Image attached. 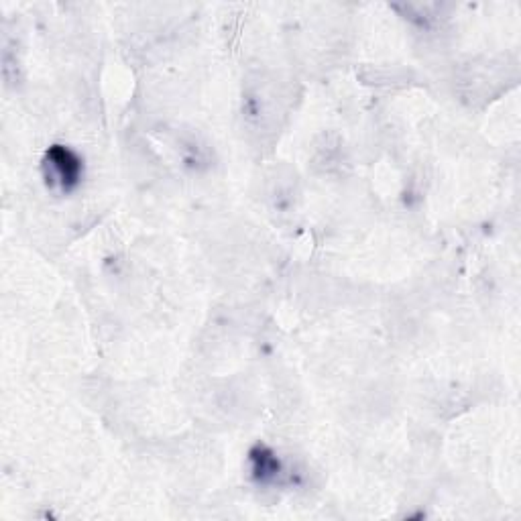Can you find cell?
I'll return each instance as SVG.
<instances>
[{
  "instance_id": "obj_1",
  "label": "cell",
  "mask_w": 521,
  "mask_h": 521,
  "mask_svg": "<svg viewBox=\"0 0 521 521\" xmlns=\"http://www.w3.org/2000/svg\"><path fill=\"white\" fill-rule=\"evenodd\" d=\"M45 178L51 186H57L62 192H74L84 176L82 157L64 145H53L45 153Z\"/></svg>"
},
{
  "instance_id": "obj_2",
  "label": "cell",
  "mask_w": 521,
  "mask_h": 521,
  "mask_svg": "<svg viewBox=\"0 0 521 521\" xmlns=\"http://www.w3.org/2000/svg\"><path fill=\"white\" fill-rule=\"evenodd\" d=\"M251 458V469H253V479L261 485H275L283 481L285 475V465L281 462V458H277V454L267 448V446H255L249 452Z\"/></svg>"
}]
</instances>
